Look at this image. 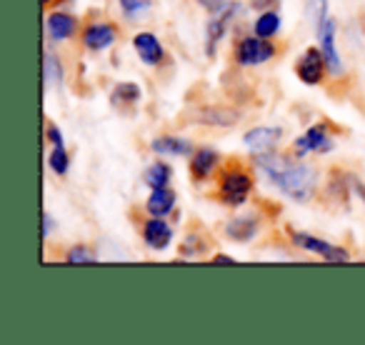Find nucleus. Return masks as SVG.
<instances>
[{
    "label": "nucleus",
    "mask_w": 365,
    "mask_h": 345,
    "mask_svg": "<svg viewBox=\"0 0 365 345\" xmlns=\"http://www.w3.org/2000/svg\"><path fill=\"white\" fill-rule=\"evenodd\" d=\"M255 165H258V170L265 172V178L285 198L295 200V203H308L315 195V190H318V170L300 163L295 155H278L275 150L258 153Z\"/></svg>",
    "instance_id": "nucleus-1"
},
{
    "label": "nucleus",
    "mask_w": 365,
    "mask_h": 345,
    "mask_svg": "<svg viewBox=\"0 0 365 345\" xmlns=\"http://www.w3.org/2000/svg\"><path fill=\"white\" fill-rule=\"evenodd\" d=\"M253 172L243 165V163L233 160V165L220 168V178H218V198L228 208H240L245 205V200L253 193Z\"/></svg>",
    "instance_id": "nucleus-2"
},
{
    "label": "nucleus",
    "mask_w": 365,
    "mask_h": 345,
    "mask_svg": "<svg viewBox=\"0 0 365 345\" xmlns=\"http://www.w3.org/2000/svg\"><path fill=\"white\" fill-rule=\"evenodd\" d=\"M233 56L238 66H263V63H268L275 56V46L270 43V38L248 36L235 43Z\"/></svg>",
    "instance_id": "nucleus-3"
},
{
    "label": "nucleus",
    "mask_w": 365,
    "mask_h": 345,
    "mask_svg": "<svg viewBox=\"0 0 365 345\" xmlns=\"http://www.w3.org/2000/svg\"><path fill=\"white\" fill-rule=\"evenodd\" d=\"M288 233H290L293 245H298L300 250L320 255V258L328 260V263H348L350 260V253L345 248H340V245H333L323 238H315V235H310V233H298V230H288Z\"/></svg>",
    "instance_id": "nucleus-4"
},
{
    "label": "nucleus",
    "mask_w": 365,
    "mask_h": 345,
    "mask_svg": "<svg viewBox=\"0 0 365 345\" xmlns=\"http://www.w3.org/2000/svg\"><path fill=\"white\" fill-rule=\"evenodd\" d=\"M330 150H333V135H330L328 123H315L303 135L293 140L295 158H303V155H308V153H320V155H325V153H330Z\"/></svg>",
    "instance_id": "nucleus-5"
},
{
    "label": "nucleus",
    "mask_w": 365,
    "mask_h": 345,
    "mask_svg": "<svg viewBox=\"0 0 365 345\" xmlns=\"http://www.w3.org/2000/svg\"><path fill=\"white\" fill-rule=\"evenodd\" d=\"M295 73H298V78L305 86H320L325 81V73H330L323 51L320 48H308L295 63Z\"/></svg>",
    "instance_id": "nucleus-6"
},
{
    "label": "nucleus",
    "mask_w": 365,
    "mask_h": 345,
    "mask_svg": "<svg viewBox=\"0 0 365 345\" xmlns=\"http://www.w3.org/2000/svg\"><path fill=\"white\" fill-rule=\"evenodd\" d=\"M335 33H338V23H335V18H325V21L315 28L320 51H323L325 61H328V71L333 73V76H343V61H340L338 48H335Z\"/></svg>",
    "instance_id": "nucleus-7"
},
{
    "label": "nucleus",
    "mask_w": 365,
    "mask_h": 345,
    "mask_svg": "<svg viewBox=\"0 0 365 345\" xmlns=\"http://www.w3.org/2000/svg\"><path fill=\"white\" fill-rule=\"evenodd\" d=\"M238 13H240L238 3H228V6H225L223 11L215 13V18L208 23V36H205V53H208L210 58L215 56V48H218L220 41H223V36L228 33L230 21H233Z\"/></svg>",
    "instance_id": "nucleus-8"
},
{
    "label": "nucleus",
    "mask_w": 365,
    "mask_h": 345,
    "mask_svg": "<svg viewBox=\"0 0 365 345\" xmlns=\"http://www.w3.org/2000/svg\"><path fill=\"white\" fill-rule=\"evenodd\" d=\"M118 38V31L113 23L108 21H96V23H88L86 28H83V46L88 48V51L98 53V51H106V48H110L113 43H115Z\"/></svg>",
    "instance_id": "nucleus-9"
},
{
    "label": "nucleus",
    "mask_w": 365,
    "mask_h": 345,
    "mask_svg": "<svg viewBox=\"0 0 365 345\" xmlns=\"http://www.w3.org/2000/svg\"><path fill=\"white\" fill-rule=\"evenodd\" d=\"M220 163H223V158H220L218 150H213V148H200V150H195L193 158H190V178H193L195 183H203V180H208L210 175H213V170H218Z\"/></svg>",
    "instance_id": "nucleus-10"
},
{
    "label": "nucleus",
    "mask_w": 365,
    "mask_h": 345,
    "mask_svg": "<svg viewBox=\"0 0 365 345\" xmlns=\"http://www.w3.org/2000/svg\"><path fill=\"white\" fill-rule=\"evenodd\" d=\"M78 33V18L71 13L53 11L46 16V36L56 43H63L68 38H73Z\"/></svg>",
    "instance_id": "nucleus-11"
},
{
    "label": "nucleus",
    "mask_w": 365,
    "mask_h": 345,
    "mask_svg": "<svg viewBox=\"0 0 365 345\" xmlns=\"http://www.w3.org/2000/svg\"><path fill=\"white\" fill-rule=\"evenodd\" d=\"M280 140H283V128H273V125H258L243 135V143L253 153L275 150V145H278Z\"/></svg>",
    "instance_id": "nucleus-12"
},
{
    "label": "nucleus",
    "mask_w": 365,
    "mask_h": 345,
    "mask_svg": "<svg viewBox=\"0 0 365 345\" xmlns=\"http://www.w3.org/2000/svg\"><path fill=\"white\" fill-rule=\"evenodd\" d=\"M143 240H145L148 248L165 250L173 240V228L165 223V218H155V215H150V220L143 223Z\"/></svg>",
    "instance_id": "nucleus-13"
},
{
    "label": "nucleus",
    "mask_w": 365,
    "mask_h": 345,
    "mask_svg": "<svg viewBox=\"0 0 365 345\" xmlns=\"http://www.w3.org/2000/svg\"><path fill=\"white\" fill-rule=\"evenodd\" d=\"M133 48H135L138 58H140L145 66H160L163 58H165V51H163L160 41H158L153 33H138L133 38Z\"/></svg>",
    "instance_id": "nucleus-14"
},
{
    "label": "nucleus",
    "mask_w": 365,
    "mask_h": 345,
    "mask_svg": "<svg viewBox=\"0 0 365 345\" xmlns=\"http://www.w3.org/2000/svg\"><path fill=\"white\" fill-rule=\"evenodd\" d=\"M175 190H170L165 185V188H155L150 190V195H148L145 200V210L150 215H155V218H165V215H170L173 210H175Z\"/></svg>",
    "instance_id": "nucleus-15"
},
{
    "label": "nucleus",
    "mask_w": 365,
    "mask_h": 345,
    "mask_svg": "<svg viewBox=\"0 0 365 345\" xmlns=\"http://www.w3.org/2000/svg\"><path fill=\"white\" fill-rule=\"evenodd\" d=\"M258 230H260V220L255 215H240V218L228 220V225H225V235L230 240H238V243L253 240L258 235Z\"/></svg>",
    "instance_id": "nucleus-16"
},
{
    "label": "nucleus",
    "mask_w": 365,
    "mask_h": 345,
    "mask_svg": "<svg viewBox=\"0 0 365 345\" xmlns=\"http://www.w3.org/2000/svg\"><path fill=\"white\" fill-rule=\"evenodd\" d=\"M150 150L158 153V155H188L193 148H190L188 140L175 135H160L150 143Z\"/></svg>",
    "instance_id": "nucleus-17"
},
{
    "label": "nucleus",
    "mask_w": 365,
    "mask_h": 345,
    "mask_svg": "<svg viewBox=\"0 0 365 345\" xmlns=\"http://www.w3.org/2000/svg\"><path fill=\"white\" fill-rule=\"evenodd\" d=\"M140 101V86L135 83H118L110 93V105L115 108H130Z\"/></svg>",
    "instance_id": "nucleus-18"
},
{
    "label": "nucleus",
    "mask_w": 365,
    "mask_h": 345,
    "mask_svg": "<svg viewBox=\"0 0 365 345\" xmlns=\"http://www.w3.org/2000/svg\"><path fill=\"white\" fill-rule=\"evenodd\" d=\"M170 178H173V168L168 165V163H163V160L153 163V165L145 170V175H143V180H145V185L150 190L170 185Z\"/></svg>",
    "instance_id": "nucleus-19"
},
{
    "label": "nucleus",
    "mask_w": 365,
    "mask_h": 345,
    "mask_svg": "<svg viewBox=\"0 0 365 345\" xmlns=\"http://www.w3.org/2000/svg\"><path fill=\"white\" fill-rule=\"evenodd\" d=\"M200 120L208 123V125L215 128H230L238 123V113L228 110V108H218V105H210L208 110L200 113Z\"/></svg>",
    "instance_id": "nucleus-20"
},
{
    "label": "nucleus",
    "mask_w": 365,
    "mask_h": 345,
    "mask_svg": "<svg viewBox=\"0 0 365 345\" xmlns=\"http://www.w3.org/2000/svg\"><path fill=\"white\" fill-rule=\"evenodd\" d=\"M61 81H63L61 61L51 51H46V56H43V83H46V88H56L61 86Z\"/></svg>",
    "instance_id": "nucleus-21"
},
{
    "label": "nucleus",
    "mask_w": 365,
    "mask_h": 345,
    "mask_svg": "<svg viewBox=\"0 0 365 345\" xmlns=\"http://www.w3.org/2000/svg\"><path fill=\"white\" fill-rule=\"evenodd\" d=\"M278 31H280V16L275 11H263L253 26V33L260 38H273L278 36Z\"/></svg>",
    "instance_id": "nucleus-22"
},
{
    "label": "nucleus",
    "mask_w": 365,
    "mask_h": 345,
    "mask_svg": "<svg viewBox=\"0 0 365 345\" xmlns=\"http://www.w3.org/2000/svg\"><path fill=\"white\" fill-rule=\"evenodd\" d=\"M48 165L56 175H66L71 168V155H68L66 145H53V150L48 153Z\"/></svg>",
    "instance_id": "nucleus-23"
},
{
    "label": "nucleus",
    "mask_w": 365,
    "mask_h": 345,
    "mask_svg": "<svg viewBox=\"0 0 365 345\" xmlns=\"http://www.w3.org/2000/svg\"><path fill=\"white\" fill-rule=\"evenodd\" d=\"M66 260L71 265H86V263H96L98 255H96V250H91L88 245H73V248L68 250Z\"/></svg>",
    "instance_id": "nucleus-24"
},
{
    "label": "nucleus",
    "mask_w": 365,
    "mask_h": 345,
    "mask_svg": "<svg viewBox=\"0 0 365 345\" xmlns=\"http://www.w3.org/2000/svg\"><path fill=\"white\" fill-rule=\"evenodd\" d=\"M118 3H120V11L125 13V18H138L150 11V0H118Z\"/></svg>",
    "instance_id": "nucleus-25"
},
{
    "label": "nucleus",
    "mask_w": 365,
    "mask_h": 345,
    "mask_svg": "<svg viewBox=\"0 0 365 345\" xmlns=\"http://www.w3.org/2000/svg\"><path fill=\"white\" fill-rule=\"evenodd\" d=\"M308 16L313 26L318 28L328 18V0H308Z\"/></svg>",
    "instance_id": "nucleus-26"
},
{
    "label": "nucleus",
    "mask_w": 365,
    "mask_h": 345,
    "mask_svg": "<svg viewBox=\"0 0 365 345\" xmlns=\"http://www.w3.org/2000/svg\"><path fill=\"white\" fill-rule=\"evenodd\" d=\"M46 140H51L53 145H66V143H63V133L58 130L53 123H48L46 125Z\"/></svg>",
    "instance_id": "nucleus-27"
},
{
    "label": "nucleus",
    "mask_w": 365,
    "mask_h": 345,
    "mask_svg": "<svg viewBox=\"0 0 365 345\" xmlns=\"http://www.w3.org/2000/svg\"><path fill=\"white\" fill-rule=\"evenodd\" d=\"M41 220H43V238H48V235H51V230L56 228V220H53V215L48 213V210H43Z\"/></svg>",
    "instance_id": "nucleus-28"
},
{
    "label": "nucleus",
    "mask_w": 365,
    "mask_h": 345,
    "mask_svg": "<svg viewBox=\"0 0 365 345\" xmlns=\"http://www.w3.org/2000/svg\"><path fill=\"white\" fill-rule=\"evenodd\" d=\"M198 3H200L203 8H208L210 13H218V11H223V8L228 6L225 0H198Z\"/></svg>",
    "instance_id": "nucleus-29"
},
{
    "label": "nucleus",
    "mask_w": 365,
    "mask_h": 345,
    "mask_svg": "<svg viewBox=\"0 0 365 345\" xmlns=\"http://www.w3.org/2000/svg\"><path fill=\"white\" fill-rule=\"evenodd\" d=\"M275 3H278V0H250V8H255V11H268Z\"/></svg>",
    "instance_id": "nucleus-30"
},
{
    "label": "nucleus",
    "mask_w": 365,
    "mask_h": 345,
    "mask_svg": "<svg viewBox=\"0 0 365 345\" xmlns=\"http://www.w3.org/2000/svg\"><path fill=\"white\" fill-rule=\"evenodd\" d=\"M210 263H215V265H220V263H228V265H235V258H230V255H215Z\"/></svg>",
    "instance_id": "nucleus-31"
},
{
    "label": "nucleus",
    "mask_w": 365,
    "mask_h": 345,
    "mask_svg": "<svg viewBox=\"0 0 365 345\" xmlns=\"http://www.w3.org/2000/svg\"><path fill=\"white\" fill-rule=\"evenodd\" d=\"M350 183H353V190L360 195V198H363V203H365V185L360 183V180H350Z\"/></svg>",
    "instance_id": "nucleus-32"
},
{
    "label": "nucleus",
    "mask_w": 365,
    "mask_h": 345,
    "mask_svg": "<svg viewBox=\"0 0 365 345\" xmlns=\"http://www.w3.org/2000/svg\"><path fill=\"white\" fill-rule=\"evenodd\" d=\"M56 3H68V0H43V6H46V8L56 6Z\"/></svg>",
    "instance_id": "nucleus-33"
}]
</instances>
